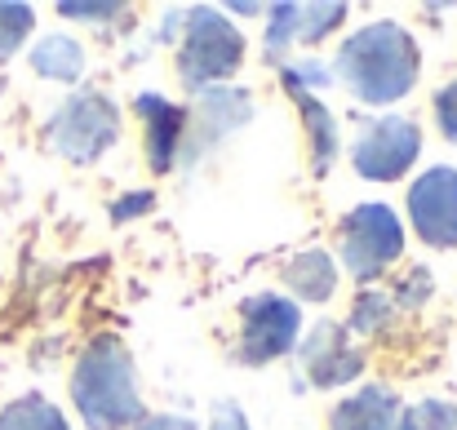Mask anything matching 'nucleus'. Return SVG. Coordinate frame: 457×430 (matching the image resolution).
<instances>
[{"label": "nucleus", "instance_id": "nucleus-4", "mask_svg": "<svg viewBox=\"0 0 457 430\" xmlns=\"http://www.w3.org/2000/svg\"><path fill=\"white\" fill-rule=\"evenodd\" d=\"M337 258L351 280H382L404 258V227L391 204H360L337 222Z\"/></svg>", "mask_w": 457, "mask_h": 430}, {"label": "nucleus", "instance_id": "nucleus-9", "mask_svg": "<svg viewBox=\"0 0 457 430\" xmlns=\"http://www.w3.org/2000/svg\"><path fill=\"white\" fill-rule=\"evenodd\" d=\"M298 355H303V373L311 377V386H351L364 377V346L351 342V328L337 324V319H320L303 342H298Z\"/></svg>", "mask_w": 457, "mask_h": 430}, {"label": "nucleus", "instance_id": "nucleus-5", "mask_svg": "<svg viewBox=\"0 0 457 430\" xmlns=\"http://www.w3.org/2000/svg\"><path fill=\"white\" fill-rule=\"evenodd\" d=\"M49 146L71 160V164H94L98 155H107L120 138V112L103 89H80L71 94L54 116H49Z\"/></svg>", "mask_w": 457, "mask_h": 430}, {"label": "nucleus", "instance_id": "nucleus-16", "mask_svg": "<svg viewBox=\"0 0 457 430\" xmlns=\"http://www.w3.org/2000/svg\"><path fill=\"white\" fill-rule=\"evenodd\" d=\"M0 430H71V426H67V418L58 413V404H49L45 395L27 391V395H18L13 404H4Z\"/></svg>", "mask_w": 457, "mask_h": 430}, {"label": "nucleus", "instance_id": "nucleus-19", "mask_svg": "<svg viewBox=\"0 0 457 430\" xmlns=\"http://www.w3.org/2000/svg\"><path fill=\"white\" fill-rule=\"evenodd\" d=\"M342 22H346V4H303L298 9V40L303 45H320Z\"/></svg>", "mask_w": 457, "mask_h": 430}, {"label": "nucleus", "instance_id": "nucleus-21", "mask_svg": "<svg viewBox=\"0 0 457 430\" xmlns=\"http://www.w3.org/2000/svg\"><path fill=\"white\" fill-rule=\"evenodd\" d=\"M413 418H418V430H457V404L422 400V404H413Z\"/></svg>", "mask_w": 457, "mask_h": 430}, {"label": "nucleus", "instance_id": "nucleus-13", "mask_svg": "<svg viewBox=\"0 0 457 430\" xmlns=\"http://www.w3.org/2000/svg\"><path fill=\"white\" fill-rule=\"evenodd\" d=\"M249 116H253V103L245 98V89H204L195 103V125L187 116V138H191V129H209V138H204V146H209L222 134L240 129Z\"/></svg>", "mask_w": 457, "mask_h": 430}, {"label": "nucleus", "instance_id": "nucleus-11", "mask_svg": "<svg viewBox=\"0 0 457 430\" xmlns=\"http://www.w3.org/2000/svg\"><path fill=\"white\" fill-rule=\"evenodd\" d=\"M285 85H289V94H294V103H298V116H303L311 173H315V178H324V173L333 169L337 151H342V138H337V120L328 116V107H324L320 98H311V89H306L298 76H289V71H285Z\"/></svg>", "mask_w": 457, "mask_h": 430}, {"label": "nucleus", "instance_id": "nucleus-26", "mask_svg": "<svg viewBox=\"0 0 457 430\" xmlns=\"http://www.w3.org/2000/svg\"><path fill=\"white\" fill-rule=\"evenodd\" d=\"M395 430H418V418H413V404H409V409H400V422H395Z\"/></svg>", "mask_w": 457, "mask_h": 430}, {"label": "nucleus", "instance_id": "nucleus-23", "mask_svg": "<svg viewBox=\"0 0 457 430\" xmlns=\"http://www.w3.org/2000/svg\"><path fill=\"white\" fill-rule=\"evenodd\" d=\"M209 430H249V418L236 400H218L209 413Z\"/></svg>", "mask_w": 457, "mask_h": 430}, {"label": "nucleus", "instance_id": "nucleus-6", "mask_svg": "<svg viewBox=\"0 0 457 430\" xmlns=\"http://www.w3.org/2000/svg\"><path fill=\"white\" fill-rule=\"evenodd\" d=\"M236 360L258 368V364H271L280 355H289L303 337V310L280 297V293H253L236 306Z\"/></svg>", "mask_w": 457, "mask_h": 430}, {"label": "nucleus", "instance_id": "nucleus-17", "mask_svg": "<svg viewBox=\"0 0 457 430\" xmlns=\"http://www.w3.org/2000/svg\"><path fill=\"white\" fill-rule=\"evenodd\" d=\"M391 315H395L391 293H382V288H364V293L355 297V310H351V324H346V328H355V333H364V337H378V333L391 324Z\"/></svg>", "mask_w": 457, "mask_h": 430}, {"label": "nucleus", "instance_id": "nucleus-24", "mask_svg": "<svg viewBox=\"0 0 457 430\" xmlns=\"http://www.w3.org/2000/svg\"><path fill=\"white\" fill-rule=\"evenodd\" d=\"M62 18H89V22H103V18H116L125 13V4H58Z\"/></svg>", "mask_w": 457, "mask_h": 430}, {"label": "nucleus", "instance_id": "nucleus-3", "mask_svg": "<svg viewBox=\"0 0 457 430\" xmlns=\"http://www.w3.org/2000/svg\"><path fill=\"white\" fill-rule=\"evenodd\" d=\"M182 45H178V80L191 94H204L218 80H231L245 62V36L236 22H227L222 9L195 4L182 13Z\"/></svg>", "mask_w": 457, "mask_h": 430}, {"label": "nucleus", "instance_id": "nucleus-1", "mask_svg": "<svg viewBox=\"0 0 457 430\" xmlns=\"http://www.w3.org/2000/svg\"><path fill=\"white\" fill-rule=\"evenodd\" d=\"M337 80L346 94L364 107H391L413 94L422 76V49L413 31L395 18H378L360 31H351L337 49Z\"/></svg>", "mask_w": 457, "mask_h": 430}, {"label": "nucleus", "instance_id": "nucleus-15", "mask_svg": "<svg viewBox=\"0 0 457 430\" xmlns=\"http://www.w3.org/2000/svg\"><path fill=\"white\" fill-rule=\"evenodd\" d=\"M31 71H36V76H45V80L71 85V80H80V76H85V49H80L71 36L54 31V36H45V40L31 49Z\"/></svg>", "mask_w": 457, "mask_h": 430}, {"label": "nucleus", "instance_id": "nucleus-12", "mask_svg": "<svg viewBox=\"0 0 457 430\" xmlns=\"http://www.w3.org/2000/svg\"><path fill=\"white\" fill-rule=\"evenodd\" d=\"M400 409L404 404L391 386H360L328 409V430H395Z\"/></svg>", "mask_w": 457, "mask_h": 430}, {"label": "nucleus", "instance_id": "nucleus-18", "mask_svg": "<svg viewBox=\"0 0 457 430\" xmlns=\"http://www.w3.org/2000/svg\"><path fill=\"white\" fill-rule=\"evenodd\" d=\"M31 27H36V9L31 4H4L0 0V62H9L22 49Z\"/></svg>", "mask_w": 457, "mask_h": 430}, {"label": "nucleus", "instance_id": "nucleus-20", "mask_svg": "<svg viewBox=\"0 0 457 430\" xmlns=\"http://www.w3.org/2000/svg\"><path fill=\"white\" fill-rule=\"evenodd\" d=\"M298 9L303 4H276V9H267L271 13V22H267V58L271 62L285 54L289 40H298Z\"/></svg>", "mask_w": 457, "mask_h": 430}, {"label": "nucleus", "instance_id": "nucleus-14", "mask_svg": "<svg viewBox=\"0 0 457 430\" xmlns=\"http://www.w3.org/2000/svg\"><path fill=\"white\" fill-rule=\"evenodd\" d=\"M280 280H285V288H289L298 302L320 306V302H328V297H333V288H337V271H333V258H328V253L306 249V253H298V258H289V262H285Z\"/></svg>", "mask_w": 457, "mask_h": 430}, {"label": "nucleus", "instance_id": "nucleus-8", "mask_svg": "<svg viewBox=\"0 0 457 430\" xmlns=\"http://www.w3.org/2000/svg\"><path fill=\"white\" fill-rule=\"evenodd\" d=\"M409 222L422 244L457 249V169L436 164L409 186Z\"/></svg>", "mask_w": 457, "mask_h": 430}, {"label": "nucleus", "instance_id": "nucleus-2", "mask_svg": "<svg viewBox=\"0 0 457 430\" xmlns=\"http://www.w3.org/2000/svg\"><path fill=\"white\" fill-rule=\"evenodd\" d=\"M71 404L89 430H134L147 418L134 351L116 333H98L80 351L71 368Z\"/></svg>", "mask_w": 457, "mask_h": 430}, {"label": "nucleus", "instance_id": "nucleus-22", "mask_svg": "<svg viewBox=\"0 0 457 430\" xmlns=\"http://www.w3.org/2000/svg\"><path fill=\"white\" fill-rule=\"evenodd\" d=\"M431 112H436V125H440V134L457 143V76L449 85H440L436 89V103H431Z\"/></svg>", "mask_w": 457, "mask_h": 430}, {"label": "nucleus", "instance_id": "nucleus-25", "mask_svg": "<svg viewBox=\"0 0 457 430\" xmlns=\"http://www.w3.org/2000/svg\"><path fill=\"white\" fill-rule=\"evenodd\" d=\"M134 430H200V426L191 418H182V413H147Z\"/></svg>", "mask_w": 457, "mask_h": 430}, {"label": "nucleus", "instance_id": "nucleus-10", "mask_svg": "<svg viewBox=\"0 0 457 430\" xmlns=\"http://www.w3.org/2000/svg\"><path fill=\"white\" fill-rule=\"evenodd\" d=\"M134 116L143 120V155L152 173H169L178 164V151L187 143V112L160 94L134 98Z\"/></svg>", "mask_w": 457, "mask_h": 430}, {"label": "nucleus", "instance_id": "nucleus-7", "mask_svg": "<svg viewBox=\"0 0 457 430\" xmlns=\"http://www.w3.org/2000/svg\"><path fill=\"white\" fill-rule=\"evenodd\" d=\"M422 151V129L409 116H382L351 143V169L364 182H400Z\"/></svg>", "mask_w": 457, "mask_h": 430}]
</instances>
